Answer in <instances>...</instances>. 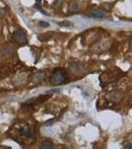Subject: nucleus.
I'll return each mask as SVG.
<instances>
[{"label": "nucleus", "instance_id": "obj_12", "mask_svg": "<svg viewBox=\"0 0 132 149\" xmlns=\"http://www.w3.org/2000/svg\"><path fill=\"white\" fill-rule=\"evenodd\" d=\"M102 8H104V9H106V10H111L112 9V4H110V3H104L102 5Z\"/></svg>", "mask_w": 132, "mask_h": 149}, {"label": "nucleus", "instance_id": "obj_4", "mask_svg": "<svg viewBox=\"0 0 132 149\" xmlns=\"http://www.w3.org/2000/svg\"><path fill=\"white\" fill-rule=\"evenodd\" d=\"M68 66H69L73 75L77 76V77H81L84 74V67L82 66V64L78 63V62H69Z\"/></svg>", "mask_w": 132, "mask_h": 149}, {"label": "nucleus", "instance_id": "obj_16", "mask_svg": "<svg viewBox=\"0 0 132 149\" xmlns=\"http://www.w3.org/2000/svg\"><path fill=\"white\" fill-rule=\"evenodd\" d=\"M37 1H39V2H40V1H41V0H37Z\"/></svg>", "mask_w": 132, "mask_h": 149}, {"label": "nucleus", "instance_id": "obj_8", "mask_svg": "<svg viewBox=\"0 0 132 149\" xmlns=\"http://www.w3.org/2000/svg\"><path fill=\"white\" fill-rule=\"evenodd\" d=\"M52 146H53L52 141L49 140V139H47V140H44V141L42 142L40 148L41 149H50V148H52Z\"/></svg>", "mask_w": 132, "mask_h": 149}, {"label": "nucleus", "instance_id": "obj_2", "mask_svg": "<svg viewBox=\"0 0 132 149\" xmlns=\"http://www.w3.org/2000/svg\"><path fill=\"white\" fill-rule=\"evenodd\" d=\"M12 40L18 46H26L28 44V37L24 30H16L12 35Z\"/></svg>", "mask_w": 132, "mask_h": 149}, {"label": "nucleus", "instance_id": "obj_7", "mask_svg": "<svg viewBox=\"0 0 132 149\" xmlns=\"http://www.w3.org/2000/svg\"><path fill=\"white\" fill-rule=\"evenodd\" d=\"M88 17H92V18H109L108 16L105 13L101 11H94L92 13L88 14Z\"/></svg>", "mask_w": 132, "mask_h": 149}, {"label": "nucleus", "instance_id": "obj_14", "mask_svg": "<svg viewBox=\"0 0 132 149\" xmlns=\"http://www.w3.org/2000/svg\"><path fill=\"white\" fill-rule=\"evenodd\" d=\"M4 15H5V9L0 7V18H2Z\"/></svg>", "mask_w": 132, "mask_h": 149}, {"label": "nucleus", "instance_id": "obj_3", "mask_svg": "<svg viewBox=\"0 0 132 149\" xmlns=\"http://www.w3.org/2000/svg\"><path fill=\"white\" fill-rule=\"evenodd\" d=\"M106 98L109 101H112L115 103H119L121 101H123V99L125 98V94L121 90H112V91H109L106 94Z\"/></svg>", "mask_w": 132, "mask_h": 149}, {"label": "nucleus", "instance_id": "obj_11", "mask_svg": "<svg viewBox=\"0 0 132 149\" xmlns=\"http://www.w3.org/2000/svg\"><path fill=\"white\" fill-rule=\"evenodd\" d=\"M39 26H42V28H49L50 24L47 21H44V20H40V21H39Z\"/></svg>", "mask_w": 132, "mask_h": 149}, {"label": "nucleus", "instance_id": "obj_13", "mask_svg": "<svg viewBox=\"0 0 132 149\" xmlns=\"http://www.w3.org/2000/svg\"><path fill=\"white\" fill-rule=\"evenodd\" d=\"M55 122V119H51V120H49L48 122H46L45 123V126H50V125H52L53 123Z\"/></svg>", "mask_w": 132, "mask_h": 149}, {"label": "nucleus", "instance_id": "obj_9", "mask_svg": "<svg viewBox=\"0 0 132 149\" xmlns=\"http://www.w3.org/2000/svg\"><path fill=\"white\" fill-rule=\"evenodd\" d=\"M69 8L71 11H78L79 10V4L77 2H72L69 5Z\"/></svg>", "mask_w": 132, "mask_h": 149}, {"label": "nucleus", "instance_id": "obj_1", "mask_svg": "<svg viewBox=\"0 0 132 149\" xmlns=\"http://www.w3.org/2000/svg\"><path fill=\"white\" fill-rule=\"evenodd\" d=\"M66 80V72L63 68H56L53 70L52 74L49 77V82L51 85L53 86H58L64 83Z\"/></svg>", "mask_w": 132, "mask_h": 149}, {"label": "nucleus", "instance_id": "obj_5", "mask_svg": "<svg viewBox=\"0 0 132 149\" xmlns=\"http://www.w3.org/2000/svg\"><path fill=\"white\" fill-rule=\"evenodd\" d=\"M1 54L4 58H6V59H10V58L13 57L14 54H15V49H14V47L10 44L5 45V46H4L1 50Z\"/></svg>", "mask_w": 132, "mask_h": 149}, {"label": "nucleus", "instance_id": "obj_15", "mask_svg": "<svg viewBox=\"0 0 132 149\" xmlns=\"http://www.w3.org/2000/svg\"><path fill=\"white\" fill-rule=\"evenodd\" d=\"M0 149H10V147H7V146H0Z\"/></svg>", "mask_w": 132, "mask_h": 149}, {"label": "nucleus", "instance_id": "obj_6", "mask_svg": "<svg viewBox=\"0 0 132 149\" xmlns=\"http://www.w3.org/2000/svg\"><path fill=\"white\" fill-rule=\"evenodd\" d=\"M19 134L20 135L26 136V138H31L33 137V133H32V128L30 127V125L26 124L22 128L19 129Z\"/></svg>", "mask_w": 132, "mask_h": 149}, {"label": "nucleus", "instance_id": "obj_10", "mask_svg": "<svg viewBox=\"0 0 132 149\" xmlns=\"http://www.w3.org/2000/svg\"><path fill=\"white\" fill-rule=\"evenodd\" d=\"M58 26H64V28H70L72 26V24L70 21H67V20H63V21H60V22H57Z\"/></svg>", "mask_w": 132, "mask_h": 149}]
</instances>
